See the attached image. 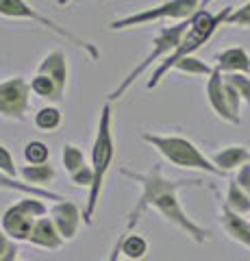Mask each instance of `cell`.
<instances>
[{
	"label": "cell",
	"instance_id": "cell-20",
	"mask_svg": "<svg viewBox=\"0 0 250 261\" xmlns=\"http://www.w3.org/2000/svg\"><path fill=\"white\" fill-rule=\"evenodd\" d=\"M237 185L241 190H246L250 194V166H244L239 170V176H237Z\"/></svg>",
	"mask_w": 250,
	"mask_h": 261
},
{
	"label": "cell",
	"instance_id": "cell-21",
	"mask_svg": "<svg viewBox=\"0 0 250 261\" xmlns=\"http://www.w3.org/2000/svg\"><path fill=\"white\" fill-rule=\"evenodd\" d=\"M0 168L3 170H7V172H11V159H9V154H7L3 148H0Z\"/></svg>",
	"mask_w": 250,
	"mask_h": 261
},
{
	"label": "cell",
	"instance_id": "cell-11",
	"mask_svg": "<svg viewBox=\"0 0 250 261\" xmlns=\"http://www.w3.org/2000/svg\"><path fill=\"white\" fill-rule=\"evenodd\" d=\"M227 207L231 211H235V214H246V211H250V198L244 194V190L237 185V181L231 183V187H229Z\"/></svg>",
	"mask_w": 250,
	"mask_h": 261
},
{
	"label": "cell",
	"instance_id": "cell-13",
	"mask_svg": "<svg viewBox=\"0 0 250 261\" xmlns=\"http://www.w3.org/2000/svg\"><path fill=\"white\" fill-rule=\"evenodd\" d=\"M227 83L239 94V98H244V100L250 105V76L231 74V76H227Z\"/></svg>",
	"mask_w": 250,
	"mask_h": 261
},
{
	"label": "cell",
	"instance_id": "cell-23",
	"mask_svg": "<svg viewBox=\"0 0 250 261\" xmlns=\"http://www.w3.org/2000/svg\"><path fill=\"white\" fill-rule=\"evenodd\" d=\"M5 246V242H3V238H0V248H3Z\"/></svg>",
	"mask_w": 250,
	"mask_h": 261
},
{
	"label": "cell",
	"instance_id": "cell-3",
	"mask_svg": "<svg viewBox=\"0 0 250 261\" xmlns=\"http://www.w3.org/2000/svg\"><path fill=\"white\" fill-rule=\"evenodd\" d=\"M146 140H150L155 146H159V150L172 163H176V166L198 168V170H207V172H213V174H222L220 168L211 166V163L198 152L196 146L187 140H183V137H146Z\"/></svg>",
	"mask_w": 250,
	"mask_h": 261
},
{
	"label": "cell",
	"instance_id": "cell-7",
	"mask_svg": "<svg viewBox=\"0 0 250 261\" xmlns=\"http://www.w3.org/2000/svg\"><path fill=\"white\" fill-rule=\"evenodd\" d=\"M24 107V83L13 81L0 87V109L7 113H18Z\"/></svg>",
	"mask_w": 250,
	"mask_h": 261
},
{
	"label": "cell",
	"instance_id": "cell-4",
	"mask_svg": "<svg viewBox=\"0 0 250 261\" xmlns=\"http://www.w3.org/2000/svg\"><path fill=\"white\" fill-rule=\"evenodd\" d=\"M209 100H211L213 109L220 113V118L233 124H239V94L233 89L227 81L220 76V70H213L211 81H209Z\"/></svg>",
	"mask_w": 250,
	"mask_h": 261
},
{
	"label": "cell",
	"instance_id": "cell-14",
	"mask_svg": "<svg viewBox=\"0 0 250 261\" xmlns=\"http://www.w3.org/2000/svg\"><path fill=\"white\" fill-rule=\"evenodd\" d=\"M179 68H181L183 72H189V74H213V72L209 70L203 61L191 59V57H187V59H183V61L179 63Z\"/></svg>",
	"mask_w": 250,
	"mask_h": 261
},
{
	"label": "cell",
	"instance_id": "cell-8",
	"mask_svg": "<svg viewBox=\"0 0 250 261\" xmlns=\"http://www.w3.org/2000/svg\"><path fill=\"white\" fill-rule=\"evenodd\" d=\"M217 70H235V72H250V57L241 48H231L217 55Z\"/></svg>",
	"mask_w": 250,
	"mask_h": 261
},
{
	"label": "cell",
	"instance_id": "cell-6",
	"mask_svg": "<svg viewBox=\"0 0 250 261\" xmlns=\"http://www.w3.org/2000/svg\"><path fill=\"white\" fill-rule=\"evenodd\" d=\"M222 226L235 242L244 244V246L250 248V224L239 214L231 211L229 207H224L222 209Z\"/></svg>",
	"mask_w": 250,
	"mask_h": 261
},
{
	"label": "cell",
	"instance_id": "cell-2",
	"mask_svg": "<svg viewBox=\"0 0 250 261\" xmlns=\"http://www.w3.org/2000/svg\"><path fill=\"white\" fill-rule=\"evenodd\" d=\"M233 11H231V7H227L222 13H217V15H211V13H207V11H198L196 15L191 18V27H189V31H187V35L183 37V42H181V46L176 48V53L168 59L165 63H163V68H161L157 74H155V81L150 83V87L157 83L159 81V76L163 74L165 70H170V65H179L183 59H187V55L189 53H193L196 48H200V44H205L209 37L213 35V31L220 27L222 22H227L229 20V15H231Z\"/></svg>",
	"mask_w": 250,
	"mask_h": 261
},
{
	"label": "cell",
	"instance_id": "cell-1",
	"mask_svg": "<svg viewBox=\"0 0 250 261\" xmlns=\"http://www.w3.org/2000/svg\"><path fill=\"white\" fill-rule=\"evenodd\" d=\"M146 181V196H144L142 205H148L152 202L161 214H163L168 220H172L176 226H181L183 231H187L196 242H205L209 238V231L200 228L191 222V220L183 214V209L179 207V200H176V190L183 187L187 181H179V183H168L159 176V170H155V174L144 178Z\"/></svg>",
	"mask_w": 250,
	"mask_h": 261
},
{
	"label": "cell",
	"instance_id": "cell-10",
	"mask_svg": "<svg viewBox=\"0 0 250 261\" xmlns=\"http://www.w3.org/2000/svg\"><path fill=\"white\" fill-rule=\"evenodd\" d=\"M213 161L215 166H220V170H231L250 161V152L246 148H241V146H231V148H224L222 152H217Z\"/></svg>",
	"mask_w": 250,
	"mask_h": 261
},
{
	"label": "cell",
	"instance_id": "cell-15",
	"mask_svg": "<svg viewBox=\"0 0 250 261\" xmlns=\"http://www.w3.org/2000/svg\"><path fill=\"white\" fill-rule=\"evenodd\" d=\"M227 24H233V27H250V3L237 11H233L229 15Z\"/></svg>",
	"mask_w": 250,
	"mask_h": 261
},
{
	"label": "cell",
	"instance_id": "cell-18",
	"mask_svg": "<svg viewBox=\"0 0 250 261\" xmlns=\"http://www.w3.org/2000/svg\"><path fill=\"white\" fill-rule=\"evenodd\" d=\"M144 250H146V244H144V240H140V238H131L124 244V252L131 257H142Z\"/></svg>",
	"mask_w": 250,
	"mask_h": 261
},
{
	"label": "cell",
	"instance_id": "cell-12",
	"mask_svg": "<svg viewBox=\"0 0 250 261\" xmlns=\"http://www.w3.org/2000/svg\"><path fill=\"white\" fill-rule=\"evenodd\" d=\"M5 226L9 228L15 238H26L31 224H29L26 218L18 214V211H9V214H7V220H5Z\"/></svg>",
	"mask_w": 250,
	"mask_h": 261
},
{
	"label": "cell",
	"instance_id": "cell-9",
	"mask_svg": "<svg viewBox=\"0 0 250 261\" xmlns=\"http://www.w3.org/2000/svg\"><path fill=\"white\" fill-rule=\"evenodd\" d=\"M196 7H200V3H170V5L161 7V9H157V11L144 13V15H140V18H131L126 22H120V24H116V27H124V24H131V22H146L150 18H161V15H187V13H191L193 9H196Z\"/></svg>",
	"mask_w": 250,
	"mask_h": 261
},
{
	"label": "cell",
	"instance_id": "cell-22",
	"mask_svg": "<svg viewBox=\"0 0 250 261\" xmlns=\"http://www.w3.org/2000/svg\"><path fill=\"white\" fill-rule=\"evenodd\" d=\"M24 174L29 178H46V176H50V170H42V172H37V170H26Z\"/></svg>",
	"mask_w": 250,
	"mask_h": 261
},
{
	"label": "cell",
	"instance_id": "cell-19",
	"mask_svg": "<svg viewBox=\"0 0 250 261\" xmlns=\"http://www.w3.org/2000/svg\"><path fill=\"white\" fill-rule=\"evenodd\" d=\"M33 89H35L37 94H44V96H48V94L52 92V81H50V79H46V76H39V79H35Z\"/></svg>",
	"mask_w": 250,
	"mask_h": 261
},
{
	"label": "cell",
	"instance_id": "cell-5",
	"mask_svg": "<svg viewBox=\"0 0 250 261\" xmlns=\"http://www.w3.org/2000/svg\"><path fill=\"white\" fill-rule=\"evenodd\" d=\"M94 159H96V176H94V192H92L90 209L94 207V202H96V196H98V190H100L102 172L107 170V163L111 159V142H109V130H107V111H104V118H102V128H100V135H98V144H96Z\"/></svg>",
	"mask_w": 250,
	"mask_h": 261
},
{
	"label": "cell",
	"instance_id": "cell-16",
	"mask_svg": "<svg viewBox=\"0 0 250 261\" xmlns=\"http://www.w3.org/2000/svg\"><path fill=\"white\" fill-rule=\"evenodd\" d=\"M37 124L42 128H54L59 124V113L54 109H44L42 113L37 116Z\"/></svg>",
	"mask_w": 250,
	"mask_h": 261
},
{
	"label": "cell",
	"instance_id": "cell-17",
	"mask_svg": "<svg viewBox=\"0 0 250 261\" xmlns=\"http://www.w3.org/2000/svg\"><path fill=\"white\" fill-rule=\"evenodd\" d=\"M46 154H48V150H46V146H44V144L33 142V144H29V146H26V159H29V161L42 163V161L46 159Z\"/></svg>",
	"mask_w": 250,
	"mask_h": 261
}]
</instances>
